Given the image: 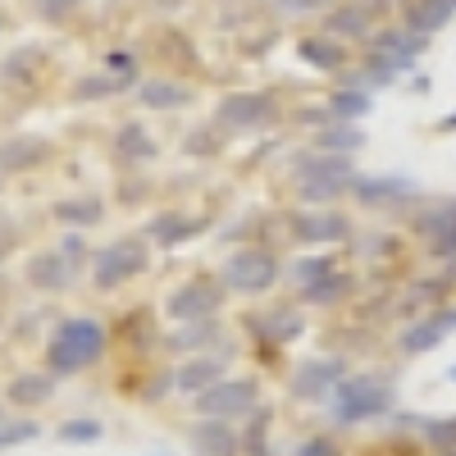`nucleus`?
<instances>
[{
    "instance_id": "f257e3e1",
    "label": "nucleus",
    "mask_w": 456,
    "mask_h": 456,
    "mask_svg": "<svg viewBox=\"0 0 456 456\" xmlns=\"http://www.w3.org/2000/svg\"><path fill=\"white\" fill-rule=\"evenodd\" d=\"M356 165L352 156H329V151H301L292 156V192L301 206H333L352 197L356 187Z\"/></svg>"
},
{
    "instance_id": "f03ea898",
    "label": "nucleus",
    "mask_w": 456,
    "mask_h": 456,
    "mask_svg": "<svg viewBox=\"0 0 456 456\" xmlns=\"http://www.w3.org/2000/svg\"><path fill=\"white\" fill-rule=\"evenodd\" d=\"M397 406V388L388 374H347L338 384V393L329 397V420L338 429H356L370 420H384Z\"/></svg>"
},
{
    "instance_id": "7ed1b4c3",
    "label": "nucleus",
    "mask_w": 456,
    "mask_h": 456,
    "mask_svg": "<svg viewBox=\"0 0 456 456\" xmlns=\"http://www.w3.org/2000/svg\"><path fill=\"white\" fill-rule=\"evenodd\" d=\"M105 356V329L96 320L73 315L51 333V347H46V365L51 374H78L87 365H96Z\"/></svg>"
},
{
    "instance_id": "20e7f679",
    "label": "nucleus",
    "mask_w": 456,
    "mask_h": 456,
    "mask_svg": "<svg viewBox=\"0 0 456 456\" xmlns=\"http://www.w3.org/2000/svg\"><path fill=\"white\" fill-rule=\"evenodd\" d=\"M219 279H224V288H228V292L260 297V292H270V288L283 279V260L274 256V247L251 242V247H238L233 256L224 260Z\"/></svg>"
},
{
    "instance_id": "39448f33",
    "label": "nucleus",
    "mask_w": 456,
    "mask_h": 456,
    "mask_svg": "<svg viewBox=\"0 0 456 456\" xmlns=\"http://www.w3.org/2000/svg\"><path fill=\"white\" fill-rule=\"evenodd\" d=\"M288 238L301 247H333V242H352L356 224L338 206H297L288 215Z\"/></svg>"
},
{
    "instance_id": "423d86ee",
    "label": "nucleus",
    "mask_w": 456,
    "mask_h": 456,
    "mask_svg": "<svg viewBox=\"0 0 456 456\" xmlns=\"http://www.w3.org/2000/svg\"><path fill=\"white\" fill-rule=\"evenodd\" d=\"M279 124V96L274 92H233L215 105L219 133H265Z\"/></svg>"
},
{
    "instance_id": "0eeeda50",
    "label": "nucleus",
    "mask_w": 456,
    "mask_h": 456,
    "mask_svg": "<svg viewBox=\"0 0 456 456\" xmlns=\"http://www.w3.org/2000/svg\"><path fill=\"white\" fill-rule=\"evenodd\" d=\"M192 406H197L201 420H233L238 425L242 415H251L260 406V379H251V374L219 379L215 388H206V393L192 397Z\"/></svg>"
},
{
    "instance_id": "6e6552de",
    "label": "nucleus",
    "mask_w": 456,
    "mask_h": 456,
    "mask_svg": "<svg viewBox=\"0 0 456 456\" xmlns=\"http://www.w3.org/2000/svg\"><path fill=\"white\" fill-rule=\"evenodd\" d=\"M146 265H151L146 238H114L110 247H101V251L92 256V283H96L101 292H110V288H119V283L146 274Z\"/></svg>"
},
{
    "instance_id": "1a4fd4ad",
    "label": "nucleus",
    "mask_w": 456,
    "mask_h": 456,
    "mask_svg": "<svg viewBox=\"0 0 456 456\" xmlns=\"http://www.w3.org/2000/svg\"><path fill=\"white\" fill-rule=\"evenodd\" d=\"M224 279H210V274H197V279H187V283H178L174 292H169V301H165V311H169V320H178V324H197V320H219V311H224Z\"/></svg>"
},
{
    "instance_id": "9d476101",
    "label": "nucleus",
    "mask_w": 456,
    "mask_h": 456,
    "mask_svg": "<svg viewBox=\"0 0 456 456\" xmlns=\"http://www.w3.org/2000/svg\"><path fill=\"white\" fill-rule=\"evenodd\" d=\"M347 374H352L347 356H306L292 374V397L297 402H329Z\"/></svg>"
},
{
    "instance_id": "9b49d317",
    "label": "nucleus",
    "mask_w": 456,
    "mask_h": 456,
    "mask_svg": "<svg viewBox=\"0 0 456 456\" xmlns=\"http://www.w3.org/2000/svg\"><path fill=\"white\" fill-rule=\"evenodd\" d=\"M456 333V306H438V311H425V315H415L402 333H397V347L406 356H425L434 352L443 338Z\"/></svg>"
},
{
    "instance_id": "f8f14e48",
    "label": "nucleus",
    "mask_w": 456,
    "mask_h": 456,
    "mask_svg": "<svg viewBox=\"0 0 456 456\" xmlns=\"http://www.w3.org/2000/svg\"><path fill=\"white\" fill-rule=\"evenodd\" d=\"M228 361H233V352H228V347L201 352V356H187V361L174 370V388L187 393V397H197V393L215 388L219 379H228Z\"/></svg>"
},
{
    "instance_id": "ddd939ff",
    "label": "nucleus",
    "mask_w": 456,
    "mask_h": 456,
    "mask_svg": "<svg viewBox=\"0 0 456 456\" xmlns=\"http://www.w3.org/2000/svg\"><path fill=\"white\" fill-rule=\"evenodd\" d=\"M425 46H429V37H415L411 28H379V32L370 37V51L384 55L397 73H411L415 64H420Z\"/></svg>"
},
{
    "instance_id": "4468645a",
    "label": "nucleus",
    "mask_w": 456,
    "mask_h": 456,
    "mask_svg": "<svg viewBox=\"0 0 456 456\" xmlns=\"http://www.w3.org/2000/svg\"><path fill=\"white\" fill-rule=\"evenodd\" d=\"M251 329L260 338V347H288L306 333V315L297 306H270V311H256L251 315Z\"/></svg>"
},
{
    "instance_id": "2eb2a0df",
    "label": "nucleus",
    "mask_w": 456,
    "mask_h": 456,
    "mask_svg": "<svg viewBox=\"0 0 456 456\" xmlns=\"http://www.w3.org/2000/svg\"><path fill=\"white\" fill-rule=\"evenodd\" d=\"M411 197H415V183L402 178V174H374V178L361 174L356 187H352V201H361L370 210H388V206H402Z\"/></svg>"
},
{
    "instance_id": "dca6fc26",
    "label": "nucleus",
    "mask_w": 456,
    "mask_h": 456,
    "mask_svg": "<svg viewBox=\"0 0 456 456\" xmlns=\"http://www.w3.org/2000/svg\"><path fill=\"white\" fill-rule=\"evenodd\" d=\"M187 443H192L197 456H242V434L233 420H197L187 429Z\"/></svg>"
},
{
    "instance_id": "f3484780",
    "label": "nucleus",
    "mask_w": 456,
    "mask_h": 456,
    "mask_svg": "<svg viewBox=\"0 0 456 456\" xmlns=\"http://www.w3.org/2000/svg\"><path fill=\"white\" fill-rule=\"evenodd\" d=\"M197 233H206V219L187 215V210H160L156 219L146 224V238L156 247H183V242H192Z\"/></svg>"
},
{
    "instance_id": "a211bd4d",
    "label": "nucleus",
    "mask_w": 456,
    "mask_h": 456,
    "mask_svg": "<svg viewBox=\"0 0 456 456\" xmlns=\"http://www.w3.org/2000/svg\"><path fill=\"white\" fill-rule=\"evenodd\" d=\"M374 5H333L324 19V32L338 42H370L374 37Z\"/></svg>"
},
{
    "instance_id": "6ab92c4d",
    "label": "nucleus",
    "mask_w": 456,
    "mask_h": 456,
    "mask_svg": "<svg viewBox=\"0 0 456 456\" xmlns=\"http://www.w3.org/2000/svg\"><path fill=\"white\" fill-rule=\"evenodd\" d=\"M297 60L320 69V73H342L347 69V46H342L338 37H329V32H311V37L297 42Z\"/></svg>"
},
{
    "instance_id": "aec40b11",
    "label": "nucleus",
    "mask_w": 456,
    "mask_h": 456,
    "mask_svg": "<svg viewBox=\"0 0 456 456\" xmlns=\"http://www.w3.org/2000/svg\"><path fill=\"white\" fill-rule=\"evenodd\" d=\"M456 19V0H406L402 28H411L415 37H434Z\"/></svg>"
},
{
    "instance_id": "412c9836",
    "label": "nucleus",
    "mask_w": 456,
    "mask_h": 456,
    "mask_svg": "<svg viewBox=\"0 0 456 456\" xmlns=\"http://www.w3.org/2000/svg\"><path fill=\"white\" fill-rule=\"evenodd\" d=\"M224 338V320H197V324H178L169 333V352L178 356H201V352H219Z\"/></svg>"
},
{
    "instance_id": "4be33fe9",
    "label": "nucleus",
    "mask_w": 456,
    "mask_h": 456,
    "mask_svg": "<svg viewBox=\"0 0 456 456\" xmlns=\"http://www.w3.org/2000/svg\"><path fill=\"white\" fill-rule=\"evenodd\" d=\"M73 265L60 256V251H42L32 265H28V279H32V288H46V292H64L69 283H73Z\"/></svg>"
},
{
    "instance_id": "5701e85b",
    "label": "nucleus",
    "mask_w": 456,
    "mask_h": 456,
    "mask_svg": "<svg viewBox=\"0 0 456 456\" xmlns=\"http://www.w3.org/2000/svg\"><path fill=\"white\" fill-rule=\"evenodd\" d=\"M352 292H356V274L352 270H333L320 283L301 288V301H306V306H338V301H347Z\"/></svg>"
},
{
    "instance_id": "b1692460",
    "label": "nucleus",
    "mask_w": 456,
    "mask_h": 456,
    "mask_svg": "<svg viewBox=\"0 0 456 456\" xmlns=\"http://www.w3.org/2000/svg\"><path fill=\"white\" fill-rule=\"evenodd\" d=\"M51 156V146L42 137H10V142H0V169H32V165H42Z\"/></svg>"
},
{
    "instance_id": "393cba45",
    "label": "nucleus",
    "mask_w": 456,
    "mask_h": 456,
    "mask_svg": "<svg viewBox=\"0 0 456 456\" xmlns=\"http://www.w3.org/2000/svg\"><path fill=\"white\" fill-rule=\"evenodd\" d=\"M315 151H329V156H356V151H365V133L356 128V124H324V128H315Z\"/></svg>"
},
{
    "instance_id": "a878e982",
    "label": "nucleus",
    "mask_w": 456,
    "mask_h": 456,
    "mask_svg": "<svg viewBox=\"0 0 456 456\" xmlns=\"http://www.w3.org/2000/svg\"><path fill=\"white\" fill-rule=\"evenodd\" d=\"M137 101L146 110H183L187 101H192V92H187L183 83H169V78H151V83H142Z\"/></svg>"
},
{
    "instance_id": "bb28decb",
    "label": "nucleus",
    "mask_w": 456,
    "mask_h": 456,
    "mask_svg": "<svg viewBox=\"0 0 456 456\" xmlns=\"http://www.w3.org/2000/svg\"><path fill=\"white\" fill-rule=\"evenodd\" d=\"M114 151H119L124 165H142L156 156V142H151V133L142 124H124L119 133H114Z\"/></svg>"
},
{
    "instance_id": "cd10ccee",
    "label": "nucleus",
    "mask_w": 456,
    "mask_h": 456,
    "mask_svg": "<svg viewBox=\"0 0 456 456\" xmlns=\"http://www.w3.org/2000/svg\"><path fill=\"white\" fill-rule=\"evenodd\" d=\"M324 105H329V114H333L338 124H356V119H365V114L374 110L370 92H347V87H338Z\"/></svg>"
},
{
    "instance_id": "c85d7f7f",
    "label": "nucleus",
    "mask_w": 456,
    "mask_h": 456,
    "mask_svg": "<svg viewBox=\"0 0 456 456\" xmlns=\"http://www.w3.org/2000/svg\"><path fill=\"white\" fill-rule=\"evenodd\" d=\"M333 270H338V260H333V256H297L283 274H288V283H297V292H301V288L320 283V279L333 274Z\"/></svg>"
},
{
    "instance_id": "c756f323",
    "label": "nucleus",
    "mask_w": 456,
    "mask_h": 456,
    "mask_svg": "<svg viewBox=\"0 0 456 456\" xmlns=\"http://www.w3.org/2000/svg\"><path fill=\"white\" fill-rule=\"evenodd\" d=\"M411 224H415V233H420L425 242H434L447 224H456V201H434V206H420Z\"/></svg>"
},
{
    "instance_id": "7c9ffc66",
    "label": "nucleus",
    "mask_w": 456,
    "mask_h": 456,
    "mask_svg": "<svg viewBox=\"0 0 456 456\" xmlns=\"http://www.w3.org/2000/svg\"><path fill=\"white\" fill-rule=\"evenodd\" d=\"M55 219H64V224H73V228H92V224L105 219V206H101L96 197H73V201H60V206H55Z\"/></svg>"
},
{
    "instance_id": "2f4dec72",
    "label": "nucleus",
    "mask_w": 456,
    "mask_h": 456,
    "mask_svg": "<svg viewBox=\"0 0 456 456\" xmlns=\"http://www.w3.org/2000/svg\"><path fill=\"white\" fill-rule=\"evenodd\" d=\"M51 393H55L51 374H23V379L10 384V402H19V406H37V402H46Z\"/></svg>"
},
{
    "instance_id": "473e14b6",
    "label": "nucleus",
    "mask_w": 456,
    "mask_h": 456,
    "mask_svg": "<svg viewBox=\"0 0 456 456\" xmlns=\"http://www.w3.org/2000/svg\"><path fill=\"white\" fill-rule=\"evenodd\" d=\"M420 438L438 452H456V415H425Z\"/></svg>"
},
{
    "instance_id": "72a5a7b5",
    "label": "nucleus",
    "mask_w": 456,
    "mask_h": 456,
    "mask_svg": "<svg viewBox=\"0 0 456 456\" xmlns=\"http://www.w3.org/2000/svg\"><path fill=\"white\" fill-rule=\"evenodd\" d=\"M124 87H133V83L114 78V73H96V78H78V87H73V96H78V101H105V96L124 92Z\"/></svg>"
},
{
    "instance_id": "f704fd0d",
    "label": "nucleus",
    "mask_w": 456,
    "mask_h": 456,
    "mask_svg": "<svg viewBox=\"0 0 456 456\" xmlns=\"http://www.w3.org/2000/svg\"><path fill=\"white\" fill-rule=\"evenodd\" d=\"M333 0H274L279 19H311V14H329Z\"/></svg>"
},
{
    "instance_id": "c9c22d12",
    "label": "nucleus",
    "mask_w": 456,
    "mask_h": 456,
    "mask_svg": "<svg viewBox=\"0 0 456 456\" xmlns=\"http://www.w3.org/2000/svg\"><path fill=\"white\" fill-rule=\"evenodd\" d=\"M292 456H342V443L333 434H311L292 447Z\"/></svg>"
},
{
    "instance_id": "e433bc0d",
    "label": "nucleus",
    "mask_w": 456,
    "mask_h": 456,
    "mask_svg": "<svg viewBox=\"0 0 456 456\" xmlns=\"http://www.w3.org/2000/svg\"><path fill=\"white\" fill-rule=\"evenodd\" d=\"M183 146L192 151V156H215V151H219V128H215V124H201L197 133H187Z\"/></svg>"
},
{
    "instance_id": "4c0bfd02",
    "label": "nucleus",
    "mask_w": 456,
    "mask_h": 456,
    "mask_svg": "<svg viewBox=\"0 0 456 456\" xmlns=\"http://www.w3.org/2000/svg\"><path fill=\"white\" fill-rule=\"evenodd\" d=\"M105 429H101V420H73V425H64L60 429V438L64 443H92V438H101Z\"/></svg>"
},
{
    "instance_id": "58836bf2",
    "label": "nucleus",
    "mask_w": 456,
    "mask_h": 456,
    "mask_svg": "<svg viewBox=\"0 0 456 456\" xmlns=\"http://www.w3.org/2000/svg\"><path fill=\"white\" fill-rule=\"evenodd\" d=\"M60 256L73 265V270H83V260H87V242H83V233H78V228H73V233L60 242Z\"/></svg>"
},
{
    "instance_id": "ea45409f",
    "label": "nucleus",
    "mask_w": 456,
    "mask_h": 456,
    "mask_svg": "<svg viewBox=\"0 0 456 456\" xmlns=\"http://www.w3.org/2000/svg\"><path fill=\"white\" fill-rule=\"evenodd\" d=\"M105 73H114V78L133 83V78H137V69H133V55H128V51H110V55H105Z\"/></svg>"
},
{
    "instance_id": "a19ab883",
    "label": "nucleus",
    "mask_w": 456,
    "mask_h": 456,
    "mask_svg": "<svg viewBox=\"0 0 456 456\" xmlns=\"http://www.w3.org/2000/svg\"><path fill=\"white\" fill-rule=\"evenodd\" d=\"M429 251H434L438 260H456V224H447V228H443V233L429 242Z\"/></svg>"
},
{
    "instance_id": "79ce46f5",
    "label": "nucleus",
    "mask_w": 456,
    "mask_h": 456,
    "mask_svg": "<svg viewBox=\"0 0 456 456\" xmlns=\"http://www.w3.org/2000/svg\"><path fill=\"white\" fill-rule=\"evenodd\" d=\"M28 438H37V425H0V447H14V443H28Z\"/></svg>"
},
{
    "instance_id": "37998d69",
    "label": "nucleus",
    "mask_w": 456,
    "mask_h": 456,
    "mask_svg": "<svg viewBox=\"0 0 456 456\" xmlns=\"http://www.w3.org/2000/svg\"><path fill=\"white\" fill-rule=\"evenodd\" d=\"M32 5H37V14H46V19H64L78 0H32Z\"/></svg>"
},
{
    "instance_id": "c03bdc74",
    "label": "nucleus",
    "mask_w": 456,
    "mask_h": 456,
    "mask_svg": "<svg viewBox=\"0 0 456 456\" xmlns=\"http://www.w3.org/2000/svg\"><path fill=\"white\" fill-rule=\"evenodd\" d=\"M438 128H443V133H456V114H447V119H443Z\"/></svg>"
},
{
    "instance_id": "a18cd8bd",
    "label": "nucleus",
    "mask_w": 456,
    "mask_h": 456,
    "mask_svg": "<svg viewBox=\"0 0 456 456\" xmlns=\"http://www.w3.org/2000/svg\"><path fill=\"white\" fill-rule=\"evenodd\" d=\"M447 279L456 283V260H447Z\"/></svg>"
},
{
    "instance_id": "49530a36",
    "label": "nucleus",
    "mask_w": 456,
    "mask_h": 456,
    "mask_svg": "<svg viewBox=\"0 0 456 456\" xmlns=\"http://www.w3.org/2000/svg\"><path fill=\"white\" fill-rule=\"evenodd\" d=\"M438 456H456V452H438Z\"/></svg>"
},
{
    "instance_id": "de8ad7c7",
    "label": "nucleus",
    "mask_w": 456,
    "mask_h": 456,
    "mask_svg": "<svg viewBox=\"0 0 456 456\" xmlns=\"http://www.w3.org/2000/svg\"><path fill=\"white\" fill-rule=\"evenodd\" d=\"M0 425H5V420H0Z\"/></svg>"
}]
</instances>
